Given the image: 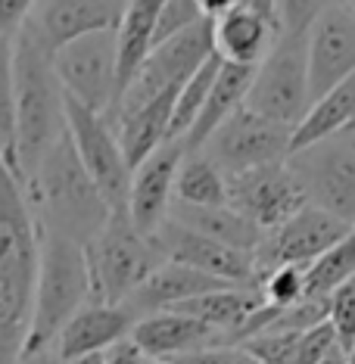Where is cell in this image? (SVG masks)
I'll return each instance as SVG.
<instances>
[{"label":"cell","mask_w":355,"mask_h":364,"mask_svg":"<svg viewBox=\"0 0 355 364\" xmlns=\"http://www.w3.org/2000/svg\"><path fill=\"white\" fill-rule=\"evenodd\" d=\"M228 205L262 234H271L312 203L305 184L287 159L243 171V175H228Z\"/></svg>","instance_id":"8"},{"label":"cell","mask_w":355,"mask_h":364,"mask_svg":"<svg viewBox=\"0 0 355 364\" xmlns=\"http://www.w3.org/2000/svg\"><path fill=\"white\" fill-rule=\"evenodd\" d=\"M65 131L75 146L81 165L90 175L100 193L106 196L112 212H128V187H131V168L122 153V144L115 137V128L103 115L85 109L72 97H65Z\"/></svg>","instance_id":"9"},{"label":"cell","mask_w":355,"mask_h":364,"mask_svg":"<svg viewBox=\"0 0 355 364\" xmlns=\"http://www.w3.org/2000/svg\"><path fill=\"white\" fill-rule=\"evenodd\" d=\"M38 277L22 358L53 352L56 339L85 305L94 302L85 246L38 230Z\"/></svg>","instance_id":"4"},{"label":"cell","mask_w":355,"mask_h":364,"mask_svg":"<svg viewBox=\"0 0 355 364\" xmlns=\"http://www.w3.org/2000/svg\"><path fill=\"white\" fill-rule=\"evenodd\" d=\"M156 16H159V0H134L125 6V16L115 28V103L128 90L137 72L144 69V63L150 60Z\"/></svg>","instance_id":"21"},{"label":"cell","mask_w":355,"mask_h":364,"mask_svg":"<svg viewBox=\"0 0 355 364\" xmlns=\"http://www.w3.org/2000/svg\"><path fill=\"white\" fill-rule=\"evenodd\" d=\"M175 100H178V90H169V94L156 97L153 103L122 115L112 125L131 171L140 162L150 159L162 144H169V125H171V112H175Z\"/></svg>","instance_id":"24"},{"label":"cell","mask_w":355,"mask_h":364,"mask_svg":"<svg viewBox=\"0 0 355 364\" xmlns=\"http://www.w3.org/2000/svg\"><path fill=\"white\" fill-rule=\"evenodd\" d=\"M13 44L16 35L0 31V162L19 175V159H16V85H13Z\"/></svg>","instance_id":"29"},{"label":"cell","mask_w":355,"mask_h":364,"mask_svg":"<svg viewBox=\"0 0 355 364\" xmlns=\"http://www.w3.org/2000/svg\"><path fill=\"white\" fill-rule=\"evenodd\" d=\"M265 309V299H262V289H243V287H228V289H216V293L196 296V299L178 305L171 311L191 314V318L203 321L206 327L218 330L221 343L231 346L234 336L250 324V321Z\"/></svg>","instance_id":"23"},{"label":"cell","mask_w":355,"mask_h":364,"mask_svg":"<svg viewBox=\"0 0 355 364\" xmlns=\"http://www.w3.org/2000/svg\"><path fill=\"white\" fill-rule=\"evenodd\" d=\"M125 6L128 4L112 0H47L31 6L28 28L47 50L56 53L88 35L119 28Z\"/></svg>","instance_id":"17"},{"label":"cell","mask_w":355,"mask_h":364,"mask_svg":"<svg viewBox=\"0 0 355 364\" xmlns=\"http://www.w3.org/2000/svg\"><path fill=\"white\" fill-rule=\"evenodd\" d=\"M346 364H355V349H352L349 355H346Z\"/></svg>","instance_id":"41"},{"label":"cell","mask_w":355,"mask_h":364,"mask_svg":"<svg viewBox=\"0 0 355 364\" xmlns=\"http://www.w3.org/2000/svg\"><path fill=\"white\" fill-rule=\"evenodd\" d=\"M134 324H137L134 314H131L125 305L90 302L65 324V330L53 346V352L63 364L90 358V355H103V352H110L112 346H119L122 339H128Z\"/></svg>","instance_id":"19"},{"label":"cell","mask_w":355,"mask_h":364,"mask_svg":"<svg viewBox=\"0 0 355 364\" xmlns=\"http://www.w3.org/2000/svg\"><path fill=\"white\" fill-rule=\"evenodd\" d=\"M128 339L137 346V352L147 361H165V364H175L203 349L225 346L218 330L206 327L203 321L191 318V314H181V311L147 314V318H140L134 324Z\"/></svg>","instance_id":"18"},{"label":"cell","mask_w":355,"mask_h":364,"mask_svg":"<svg viewBox=\"0 0 355 364\" xmlns=\"http://www.w3.org/2000/svg\"><path fill=\"white\" fill-rule=\"evenodd\" d=\"M218 72H221V56H212V60L178 90L175 112H171V125H169V140H184L187 134H191V128H194L196 115L203 112L206 97H209L212 85H216Z\"/></svg>","instance_id":"30"},{"label":"cell","mask_w":355,"mask_h":364,"mask_svg":"<svg viewBox=\"0 0 355 364\" xmlns=\"http://www.w3.org/2000/svg\"><path fill=\"white\" fill-rule=\"evenodd\" d=\"M343 6H346V10H349L352 16H355V0H352V4H343Z\"/></svg>","instance_id":"42"},{"label":"cell","mask_w":355,"mask_h":364,"mask_svg":"<svg viewBox=\"0 0 355 364\" xmlns=\"http://www.w3.org/2000/svg\"><path fill=\"white\" fill-rule=\"evenodd\" d=\"M228 287L231 284H225V280L200 274V271L187 268V264L165 262L140 284L137 293L125 302V309L134 314V321H140V318H147V314L171 311V309H178V305L196 299V296L216 293V289H228Z\"/></svg>","instance_id":"20"},{"label":"cell","mask_w":355,"mask_h":364,"mask_svg":"<svg viewBox=\"0 0 355 364\" xmlns=\"http://www.w3.org/2000/svg\"><path fill=\"white\" fill-rule=\"evenodd\" d=\"M187 156L184 140H169L147 162L131 171L128 187V218L144 237H153L169 221L175 203V178Z\"/></svg>","instance_id":"16"},{"label":"cell","mask_w":355,"mask_h":364,"mask_svg":"<svg viewBox=\"0 0 355 364\" xmlns=\"http://www.w3.org/2000/svg\"><path fill=\"white\" fill-rule=\"evenodd\" d=\"M253 78H255V69H246V65H231V63H221V72L212 85L209 97H206V106L203 112L196 115L191 134L184 137V146L187 153H200L209 137L225 125V122L234 115L237 109L246 106V94L253 87Z\"/></svg>","instance_id":"22"},{"label":"cell","mask_w":355,"mask_h":364,"mask_svg":"<svg viewBox=\"0 0 355 364\" xmlns=\"http://www.w3.org/2000/svg\"><path fill=\"white\" fill-rule=\"evenodd\" d=\"M352 125H355V75L346 78L343 85H337L334 90H327L324 97H318V100L309 106L302 122L293 128L290 156L309 150V146L340 134V131L352 128Z\"/></svg>","instance_id":"26"},{"label":"cell","mask_w":355,"mask_h":364,"mask_svg":"<svg viewBox=\"0 0 355 364\" xmlns=\"http://www.w3.org/2000/svg\"><path fill=\"white\" fill-rule=\"evenodd\" d=\"M352 225L334 218L318 205H305L300 215H293L284 228L271 230L255 250V268L259 277L271 274L277 268H309L321 255L330 252L343 237H349Z\"/></svg>","instance_id":"12"},{"label":"cell","mask_w":355,"mask_h":364,"mask_svg":"<svg viewBox=\"0 0 355 364\" xmlns=\"http://www.w3.org/2000/svg\"><path fill=\"white\" fill-rule=\"evenodd\" d=\"M72 364H106V352L103 355H90V358H81V361H72Z\"/></svg>","instance_id":"40"},{"label":"cell","mask_w":355,"mask_h":364,"mask_svg":"<svg viewBox=\"0 0 355 364\" xmlns=\"http://www.w3.org/2000/svg\"><path fill=\"white\" fill-rule=\"evenodd\" d=\"M106 364H150V361L137 352V346L131 343V339H122L119 346H112V349L106 352Z\"/></svg>","instance_id":"37"},{"label":"cell","mask_w":355,"mask_h":364,"mask_svg":"<svg viewBox=\"0 0 355 364\" xmlns=\"http://www.w3.org/2000/svg\"><path fill=\"white\" fill-rule=\"evenodd\" d=\"M175 364H262V361L253 358L243 346H216V349L187 355V358H181Z\"/></svg>","instance_id":"35"},{"label":"cell","mask_w":355,"mask_h":364,"mask_svg":"<svg viewBox=\"0 0 355 364\" xmlns=\"http://www.w3.org/2000/svg\"><path fill=\"white\" fill-rule=\"evenodd\" d=\"M38 240L26 187L0 162V339H26L38 277Z\"/></svg>","instance_id":"5"},{"label":"cell","mask_w":355,"mask_h":364,"mask_svg":"<svg viewBox=\"0 0 355 364\" xmlns=\"http://www.w3.org/2000/svg\"><path fill=\"white\" fill-rule=\"evenodd\" d=\"M290 144L293 128L268 122L243 106L209 137V144L200 153L209 156L225 175H243V171L262 168V165L287 162Z\"/></svg>","instance_id":"10"},{"label":"cell","mask_w":355,"mask_h":364,"mask_svg":"<svg viewBox=\"0 0 355 364\" xmlns=\"http://www.w3.org/2000/svg\"><path fill=\"white\" fill-rule=\"evenodd\" d=\"M321 364H346V352H343V349H334Z\"/></svg>","instance_id":"39"},{"label":"cell","mask_w":355,"mask_h":364,"mask_svg":"<svg viewBox=\"0 0 355 364\" xmlns=\"http://www.w3.org/2000/svg\"><path fill=\"white\" fill-rule=\"evenodd\" d=\"M280 38V4L271 0H231L218 19H212L216 56L231 65L255 69Z\"/></svg>","instance_id":"13"},{"label":"cell","mask_w":355,"mask_h":364,"mask_svg":"<svg viewBox=\"0 0 355 364\" xmlns=\"http://www.w3.org/2000/svg\"><path fill=\"white\" fill-rule=\"evenodd\" d=\"M90 264L94 302L125 305L159 264H165L153 237L131 225L128 212H112L100 237L85 246Z\"/></svg>","instance_id":"6"},{"label":"cell","mask_w":355,"mask_h":364,"mask_svg":"<svg viewBox=\"0 0 355 364\" xmlns=\"http://www.w3.org/2000/svg\"><path fill=\"white\" fill-rule=\"evenodd\" d=\"M334 349H340V346H337V336H334V327L330 324L312 327L300 336L290 364H321Z\"/></svg>","instance_id":"34"},{"label":"cell","mask_w":355,"mask_h":364,"mask_svg":"<svg viewBox=\"0 0 355 364\" xmlns=\"http://www.w3.org/2000/svg\"><path fill=\"white\" fill-rule=\"evenodd\" d=\"M324 4H280V38L255 65L246 109L277 125L296 128L312 106L309 94V31Z\"/></svg>","instance_id":"3"},{"label":"cell","mask_w":355,"mask_h":364,"mask_svg":"<svg viewBox=\"0 0 355 364\" xmlns=\"http://www.w3.org/2000/svg\"><path fill=\"white\" fill-rule=\"evenodd\" d=\"M175 203L221 209L228 205V175L206 153H187L175 178Z\"/></svg>","instance_id":"27"},{"label":"cell","mask_w":355,"mask_h":364,"mask_svg":"<svg viewBox=\"0 0 355 364\" xmlns=\"http://www.w3.org/2000/svg\"><path fill=\"white\" fill-rule=\"evenodd\" d=\"M26 200L41 234L90 246L110 221V203L81 165L69 131L26 181Z\"/></svg>","instance_id":"1"},{"label":"cell","mask_w":355,"mask_h":364,"mask_svg":"<svg viewBox=\"0 0 355 364\" xmlns=\"http://www.w3.org/2000/svg\"><path fill=\"white\" fill-rule=\"evenodd\" d=\"M171 221H178V225H184L187 230H194V234L200 237H209L216 240L221 246H231V250L237 252H253L262 246V234L255 225L243 218V215H237L231 205H221V209H200V205H184V203H171V212H169Z\"/></svg>","instance_id":"25"},{"label":"cell","mask_w":355,"mask_h":364,"mask_svg":"<svg viewBox=\"0 0 355 364\" xmlns=\"http://www.w3.org/2000/svg\"><path fill=\"white\" fill-rule=\"evenodd\" d=\"M206 19L200 10V0H165L159 4V16H156V31H153V50L165 41L184 35L194 26Z\"/></svg>","instance_id":"31"},{"label":"cell","mask_w":355,"mask_h":364,"mask_svg":"<svg viewBox=\"0 0 355 364\" xmlns=\"http://www.w3.org/2000/svg\"><path fill=\"white\" fill-rule=\"evenodd\" d=\"M262 299L271 309H293L305 299V268H277L262 277Z\"/></svg>","instance_id":"32"},{"label":"cell","mask_w":355,"mask_h":364,"mask_svg":"<svg viewBox=\"0 0 355 364\" xmlns=\"http://www.w3.org/2000/svg\"><path fill=\"white\" fill-rule=\"evenodd\" d=\"M156 246H159L165 262H178L187 268L209 274L216 280H225L231 287H243V289H259L262 277L255 268V255L253 252H237L231 246H221L209 237H200L194 230H187L178 221H165V225L153 234Z\"/></svg>","instance_id":"14"},{"label":"cell","mask_w":355,"mask_h":364,"mask_svg":"<svg viewBox=\"0 0 355 364\" xmlns=\"http://www.w3.org/2000/svg\"><path fill=\"white\" fill-rule=\"evenodd\" d=\"M309 203L355 228V125L290 156Z\"/></svg>","instance_id":"7"},{"label":"cell","mask_w":355,"mask_h":364,"mask_svg":"<svg viewBox=\"0 0 355 364\" xmlns=\"http://www.w3.org/2000/svg\"><path fill=\"white\" fill-rule=\"evenodd\" d=\"M355 277V228L330 252L305 268V299H330L334 289Z\"/></svg>","instance_id":"28"},{"label":"cell","mask_w":355,"mask_h":364,"mask_svg":"<svg viewBox=\"0 0 355 364\" xmlns=\"http://www.w3.org/2000/svg\"><path fill=\"white\" fill-rule=\"evenodd\" d=\"M19 364H63L56 358V352H44V355H31V358H22Z\"/></svg>","instance_id":"38"},{"label":"cell","mask_w":355,"mask_h":364,"mask_svg":"<svg viewBox=\"0 0 355 364\" xmlns=\"http://www.w3.org/2000/svg\"><path fill=\"white\" fill-rule=\"evenodd\" d=\"M16 85V159L22 187L65 134V94L53 72V53L35 38L28 22L13 44Z\"/></svg>","instance_id":"2"},{"label":"cell","mask_w":355,"mask_h":364,"mask_svg":"<svg viewBox=\"0 0 355 364\" xmlns=\"http://www.w3.org/2000/svg\"><path fill=\"white\" fill-rule=\"evenodd\" d=\"M355 75V16L343 4H324L309 31L312 103Z\"/></svg>","instance_id":"15"},{"label":"cell","mask_w":355,"mask_h":364,"mask_svg":"<svg viewBox=\"0 0 355 364\" xmlns=\"http://www.w3.org/2000/svg\"><path fill=\"white\" fill-rule=\"evenodd\" d=\"M53 72L65 97L97 115H110L115 103V28L56 50Z\"/></svg>","instance_id":"11"},{"label":"cell","mask_w":355,"mask_h":364,"mask_svg":"<svg viewBox=\"0 0 355 364\" xmlns=\"http://www.w3.org/2000/svg\"><path fill=\"white\" fill-rule=\"evenodd\" d=\"M330 314H327V324L334 327L337 346L349 355L355 349V277L349 284H343L340 289L330 293Z\"/></svg>","instance_id":"33"},{"label":"cell","mask_w":355,"mask_h":364,"mask_svg":"<svg viewBox=\"0 0 355 364\" xmlns=\"http://www.w3.org/2000/svg\"><path fill=\"white\" fill-rule=\"evenodd\" d=\"M31 6H35L31 0H0V31L19 35L31 16Z\"/></svg>","instance_id":"36"}]
</instances>
